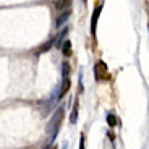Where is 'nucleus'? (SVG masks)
I'll list each match as a JSON object with an SVG mask.
<instances>
[{
    "mask_svg": "<svg viewBox=\"0 0 149 149\" xmlns=\"http://www.w3.org/2000/svg\"><path fill=\"white\" fill-rule=\"evenodd\" d=\"M94 74H96L97 81H102V79L107 78V65H105L102 60L96 63V67H94Z\"/></svg>",
    "mask_w": 149,
    "mask_h": 149,
    "instance_id": "obj_1",
    "label": "nucleus"
},
{
    "mask_svg": "<svg viewBox=\"0 0 149 149\" xmlns=\"http://www.w3.org/2000/svg\"><path fill=\"white\" fill-rule=\"evenodd\" d=\"M62 120H63V109H58V110H57V113L52 117V122H50V128H49V130H50V131L54 130V133H55V131L58 130Z\"/></svg>",
    "mask_w": 149,
    "mask_h": 149,
    "instance_id": "obj_2",
    "label": "nucleus"
},
{
    "mask_svg": "<svg viewBox=\"0 0 149 149\" xmlns=\"http://www.w3.org/2000/svg\"><path fill=\"white\" fill-rule=\"evenodd\" d=\"M101 10H102V5L99 3L96 8H94V13H93V19H91V33H96V24H97V18L101 15Z\"/></svg>",
    "mask_w": 149,
    "mask_h": 149,
    "instance_id": "obj_3",
    "label": "nucleus"
},
{
    "mask_svg": "<svg viewBox=\"0 0 149 149\" xmlns=\"http://www.w3.org/2000/svg\"><path fill=\"white\" fill-rule=\"evenodd\" d=\"M68 16H70V10L65 11L63 15H60V16H58V19L55 21V26H57V28H60V26H62V24H63V23L68 19Z\"/></svg>",
    "mask_w": 149,
    "mask_h": 149,
    "instance_id": "obj_4",
    "label": "nucleus"
},
{
    "mask_svg": "<svg viewBox=\"0 0 149 149\" xmlns=\"http://www.w3.org/2000/svg\"><path fill=\"white\" fill-rule=\"evenodd\" d=\"M71 5V0H60V2H57V10H63V8L70 7Z\"/></svg>",
    "mask_w": 149,
    "mask_h": 149,
    "instance_id": "obj_5",
    "label": "nucleus"
},
{
    "mask_svg": "<svg viewBox=\"0 0 149 149\" xmlns=\"http://www.w3.org/2000/svg\"><path fill=\"white\" fill-rule=\"evenodd\" d=\"M63 55H71V44H70V41H67V42H63Z\"/></svg>",
    "mask_w": 149,
    "mask_h": 149,
    "instance_id": "obj_6",
    "label": "nucleus"
},
{
    "mask_svg": "<svg viewBox=\"0 0 149 149\" xmlns=\"http://www.w3.org/2000/svg\"><path fill=\"white\" fill-rule=\"evenodd\" d=\"M70 89V79L68 78H65V81H63V88H62V93H60V96H65V93Z\"/></svg>",
    "mask_w": 149,
    "mask_h": 149,
    "instance_id": "obj_7",
    "label": "nucleus"
},
{
    "mask_svg": "<svg viewBox=\"0 0 149 149\" xmlns=\"http://www.w3.org/2000/svg\"><path fill=\"white\" fill-rule=\"evenodd\" d=\"M65 34H67V29H63V31H60V34H58V37H57V44H60V42H62V39H63V36Z\"/></svg>",
    "mask_w": 149,
    "mask_h": 149,
    "instance_id": "obj_8",
    "label": "nucleus"
},
{
    "mask_svg": "<svg viewBox=\"0 0 149 149\" xmlns=\"http://www.w3.org/2000/svg\"><path fill=\"white\" fill-rule=\"evenodd\" d=\"M109 125H112V127L117 125V120H115V117H113V115H109Z\"/></svg>",
    "mask_w": 149,
    "mask_h": 149,
    "instance_id": "obj_9",
    "label": "nucleus"
},
{
    "mask_svg": "<svg viewBox=\"0 0 149 149\" xmlns=\"http://www.w3.org/2000/svg\"><path fill=\"white\" fill-rule=\"evenodd\" d=\"M79 149H84V138H81V144H79Z\"/></svg>",
    "mask_w": 149,
    "mask_h": 149,
    "instance_id": "obj_10",
    "label": "nucleus"
}]
</instances>
